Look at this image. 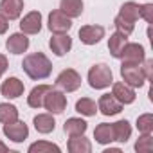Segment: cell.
Here are the masks:
<instances>
[{
    "label": "cell",
    "instance_id": "cell-1",
    "mask_svg": "<svg viewBox=\"0 0 153 153\" xmlns=\"http://www.w3.org/2000/svg\"><path fill=\"white\" fill-rule=\"evenodd\" d=\"M22 67H24L25 74L33 79H45L52 72V63L49 61V58L43 52H33V54L25 56Z\"/></svg>",
    "mask_w": 153,
    "mask_h": 153
},
{
    "label": "cell",
    "instance_id": "cell-2",
    "mask_svg": "<svg viewBox=\"0 0 153 153\" xmlns=\"http://www.w3.org/2000/svg\"><path fill=\"white\" fill-rule=\"evenodd\" d=\"M88 83L92 88L96 90H101V88H106L114 83V74L110 70L108 65L105 63H99V65H94L90 70H88Z\"/></svg>",
    "mask_w": 153,
    "mask_h": 153
},
{
    "label": "cell",
    "instance_id": "cell-3",
    "mask_svg": "<svg viewBox=\"0 0 153 153\" xmlns=\"http://www.w3.org/2000/svg\"><path fill=\"white\" fill-rule=\"evenodd\" d=\"M121 76L130 87H142L146 81V76L142 72L140 63H123L121 65Z\"/></svg>",
    "mask_w": 153,
    "mask_h": 153
},
{
    "label": "cell",
    "instance_id": "cell-4",
    "mask_svg": "<svg viewBox=\"0 0 153 153\" xmlns=\"http://www.w3.org/2000/svg\"><path fill=\"white\" fill-rule=\"evenodd\" d=\"M56 85L65 92H74V90H78L81 87V76L72 68H67L58 76Z\"/></svg>",
    "mask_w": 153,
    "mask_h": 153
},
{
    "label": "cell",
    "instance_id": "cell-5",
    "mask_svg": "<svg viewBox=\"0 0 153 153\" xmlns=\"http://www.w3.org/2000/svg\"><path fill=\"white\" fill-rule=\"evenodd\" d=\"M43 106L51 112V114H61L67 108V97L58 92V90H49L43 97Z\"/></svg>",
    "mask_w": 153,
    "mask_h": 153
},
{
    "label": "cell",
    "instance_id": "cell-6",
    "mask_svg": "<svg viewBox=\"0 0 153 153\" xmlns=\"http://www.w3.org/2000/svg\"><path fill=\"white\" fill-rule=\"evenodd\" d=\"M70 27H72L70 18H68L65 13H61L59 9H56V11H52V13L49 15V29H51L52 33L63 34V33H67Z\"/></svg>",
    "mask_w": 153,
    "mask_h": 153
},
{
    "label": "cell",
    "instance_id": "cell-7",
    "mask_svg": "<svg viewBox=\"0 0 153 153\" xmlns=\"http://www.w3.org/2000/svg\"><path fill=\"white\" fill-rule=\"evenodd\" d=\"M119 58H123V63H142L144 61V47L139 43H124Z\"/></svg>",
    "mask_w": 153,
    "mask_h": 153
},
{
    "label": "cell",
    "instance_id": "cell-8",
    "mask_svg": "<svg viewBox=\"0 0 153 153\" xmlns=\"http://www.w3.org/2000/svg\"><path fill=\"white\" fill-rule=\"evenodd\" d=\"M4 133H6V137H9V139L15 140V142H22V140L27 139L29 128H27V124H24V123H20V121L16 119V121H13V123H6V124H4Z\"/></svg>",
    "mask_w": 153,
    "mask_h": 153
},
{
    "label": "cell",
    "instance_id": "cell-9",
    "mask_svg": "<svg viewBox=\"0 0 153 153\" xmlns=\"http://www.w3.org/2000/svg\"><path fill=\"white\" fill-rule=\"evenodd\" d=\"M105 36V27L101 25H85L79 29V40L85 45H94Z\"/></svg>",
    "mask_w": 153,
    "mask_h": 153
},
{
    "label": "cell",
    "instance_id": "cell-10",
    "mask_svg": "<svg viewBox=\"0 0 153 153\" xmlns=\"http://www.w3.org/2000/svg\"><path fill=\"white\" fill-rule=\"evenodd\" d=\"M20 29L24 34H36L42 29V15L38 11H31L29 15L24 16V20L20 22Z\"/></svg>",
    "mask_w": 153,
    "mask_h": 153
},
{
    "label": "cell",
    "instance_id": "cell-11",
    "mask_svg": "<svg viewBox=\"0 0 153 153\" xmlns=\"http://www.w3.org/2000/svg\"><path fill=\"white\" fill-rule=\"evenodd\" d=\"M49 47H51V51H52L56 56H65V54L70 51V47H72V40H70V36L65 34V33H63V34H56V36L51 38Z\"/></svg>",
    "mask_w": 153,
    "mask_h": 153
},
{
    "label": "cell",
    "instance_id": "cell-12",
    "mask_svg": "<svg viewBox=\"0 0 153 153\" xmlns=\"http://www.w3.org/2000/svg\"><path fill=\"white\" fill-rule=\"evenodd\" d=\"M0 92H2L4 97L7 99H15V97H20L24 94V83L18 79V78H9L2 83L0 87Z\"/></svg>",
    "mask_w": 153,
    "mask_h": 153
},
{
    "label": "cell",
    "instance_id": "cell-13",
    "mask_svg": "<svg viewBox=\"0 0 153 153\" xmlns=\"http://www.w3.org/2000/svg\"><path fill=\"white\" fill-rule=\"evenodd\" d=\"M6 47L11 54H22L27 51L29 47V38L24 34V33H16V34H11L6 42Z\"/></svg>",
    "mask_w": 153,
    "mask_h": 153
},
{
    "label": "cell",
    "instance_id": "cell-14",
    "mask_svg": "<svg viewBox=\"0 0 153 153\" xmlns=\"http://www.w3.org/2000/svg\"><path fill=\"white\" fill-rule=\"evenodd\" d=\"M24 9V0H2L0 2V11L7 20H16Z\"/></svg>",
    "mask_w": 153,
    "mask_h": 153
},
{
    "label": "cell",
    "instance_id": "cell-15",
    "mask_svg": "<svg viewBox=\"0 0 153 153\" xmlns=\"http://www.w3.org/2000/svg\"><path fill=\"white\" fill-rule=\"evenodd\" d=\"M112 96L121 103V105H130L135 101V92L131 87H128L126 83H114V92Z\"/></svg>",
    "mask_w": 153,
    "mask_h": 153
},
{
    "label": "cell",
    "instance_id": "cell-16",
    "mask_svg": "<svg viewBox=\"0 0 153 153\" xmlns=\"http://www.w3.org/2000/svg\"><path fill=\"white\" fill-rule=\"evenodd\" d=\"M97 108L101 110V114H103V115H115V114H119V112H121L123 105H121L114 96L105 94V96H101Z\"/></svg>",
    "mask_w": 153,
    "mask_h": 153
},
{
    "label": "cell",
    "instance_id": "cell-17",
    "mask_svg": "<svg viewBox=\"0 0 153 153\" xmlns=\"http://www.w3.org/2000/svg\"><path fill=\"white\" fill-rule=\"evenodd\" d=\"M59 11L65 13L68 18H76L83 13V0H61Z\"/></svg>",
    "mask_w": 153,
    "mask_h": 153
},
{
    "label": "cell",
    "instance_id": "cell-18",
    "mask_svg": "<svg viewBox=\"0 0 153 153\" xmlns=\"http://www.w3.org/2000/svg\"><path fill=\"white\" fill-rule=\"evenodd\" d=\"M51 88H52V87H49V85H38V87H34V88L31 90L29 97H27L29 106H31V108H40V106H43V97H45V94H47Z\"/></svg>",
    "mask_w": 153,
    "mask_h": 153
},
{
    "label": "cell",
    "instance_id": "cell-19",
    "mask_svg": "<svg viewBox=\"0 0 153 153\" xmlns=\"http://www.w3.org/2000/svg\"><path fill=\"white\" fill-rule=\"evenodd\" d=\"M63 130H65V133L68 137H78V135H83L87 131V123L83 119H78V117H70L65 123Z\"/></svg>",
    "mask_w": 153,
    "mask_h": 153
},
{
    "label": "cell",
    "instance_id": "cell-20",
    "mask_svg": "<svg viewBox=\"0 0 153 153\" xmlns=\"http://www.w3.org/2000/svg\"><path fill=\"white\" fill-rule=\"evenodd\" d=\"M94 137H96V140H97L99 144H108V142L115 140L114 126H112V124H106V123L99 124V126L94 130Z\"/></svg>",
    "mask_w": 153,
    "mask_h": 153
},
{
    "label": "cell",
    "instance_id": "cell-21",
    "mask_svg": "<svg viewBox=\"0 0 153 153\" xmlns=\"http://www.w3.org/2000/svg\"><path fill=\"white\" fill-rule=\"evenodd\" d=\"M68 151L70 153H90L92 151V144L83 135H78V137H72L68 140Z\"/></svg>",
    "mask_w": 153,
    "mask_h": 153
},
{
    "label": "cell",
    "instance_id": "cell-22",
    "mask_svg": "<svg viewBox=\"0 0 153 153\" xmlns=\"http://www.w3.org/2000/svg\"><path fill=\"white\" fill-rule=\"evenodd\" d=\"M56 126V121L52 119L51 114H40L34 117V128L40 131V133H51Z\"/></svg>",
    "mask_w": 153,
    "mask_h": 153
},
{
    "label": "cell",
    "instance_id": "cell-23",
    "mask_svg": "<svg viewBox=\"0 0 153 153\" xmlns=\"http://www.w3.org/2000/svg\"><path fill=\"white\" fill-rule=\"evenodd\" d=\"M139 9H140V6H137L133 2H126L119 11V18L128 24H135V20L139 18Z\"/></svg>",
    "mask_w": 153,
    "mask_h": 153
},
{
    "label": "cell",
    "instance_id": "cell-24",
    "mask_svg": "<svg viewBox=\"0 0 153 153\" xmlns=\"http://www.w3.org/2000/svg\"><path fill=\"white\" fill-rule=\"evenodd\" d=\"M124 43H126V34H123V33L117 31V33H114V34L110 36L108 49H110V52H112L114 58H119V56H121V51H123Z\"/></svg>",
    "mask_w": 153,
    "mask_h": 153
},
{
    "label": "cell",
    "instance_id": "cell-25",
    "mask_svg": "<svg viewBox=\"0 0 153 153\" xmlns=\"http://www.w3.org/2000/svg\"><path fill=\"white\" fill-rule=\"evenodd\" d=\"M114 126V135H115V140L119 142H126L131 135V128H130V123L128 121H117L112 124Z\"/></svg>",
    "mask_w": 153,
    "mask_h": 153
},
{
    "label": "cell",
    "instance_id": "cell-26",
    "mask_svg": "<svg viewBox=\"0 0 153 153\" xmlns=\"http://www.w3.org/2000/svg\"><path fill=\"white\" fill-rule=\"evenodd\" d=\"M18 119V110L16 106L9 105V103H0V123H13Z\"/></svg>",
    "mask_w": 153,
    "mask_h": 153
},
{
    "label": "cell",
    "instance_id": "cell-27",
    "mask_svg": "<svg viewBox=\"0 0 153 153\" xmlns=\"http://www.w3.org/2000/svg\"><path fill=\"white\" fill-rule=\"evenodd\" d=\"M76 112H79L81 115H96V112H97V106H96V103L92 101V99H88V97H83V99H79L78 103H76Z\"/></svg>",
    "mask_w": 153,
    "mask_h": 153
},
{
    "label": "cell",
    "instance_id": "cell-28",
    "mask_svg": "<svg viewBox=\"0 0 153 153\" xmlns=\"http://www.w3.org/2000/svg\"><path fill=\"white\" fill-rule=\"evenodd\" d=\"M29 151H31V153H45V151H49V153H52V151H54V153H59V148H58L56 144H52V142L40 140V142L31 144Z\"/></svg>",
    "mask_w": 153,
    "mask_h": 153
},
{
    "label": "cell",
    "instance_id": "cell-29",
    "mask_svg": "<svg viewBox=\"0 0 153 153\" xmlns=\"http://www.w3.org/2000/svg\"><path fill=\"white\" fill-rule=\"evenodd\" d=\"M137 128L140 133H151L153 131V115L151 114H144L137 119Z\"/></svg>",
    "mask_w": 153,
    "mask_h": 153
},
{
    "label": "cell",
    "instance_id": "cell-30",
    "mask_svg": "<svg viewBox=\"0 0 153 153\" xmlns=\"http://www.w3.org/2000/svg\"><path fill=\"white\" fill-rule=\"evenodd\" d=\"M135 149L139 153H149L153 149V139L149 137V133H142V137L135 142Z\"/></svg>",
    "mask_w": 153,
    "mask_h": 153
},
{
    "label": "cell",
    "instance_id": "cell-31",
    "mask_svg": "<svg viewBox=\"0 0 153 153\" xmlns=\"http://www.w3.org/2000/svg\"><path fill=\"white\" fill-rule=\"evenodd\" d=\"M114 24H115V27H117V31L119 33H123V34H131V31H133V24H128V22H124V20H121L119 16L114 20Z\"/></svg>",
    "mask_w": 153,
    "mask_h": 153
},
{
    "label": "cell",
    "instance_id": "cell-32",
    "mask_svg": "<svg viewBox=\"0 0 153 153\" xmlns=\"http://www.w3.org/2000/svg\"><path fill=\"white\" fill-rule=\"evenodd\" d=\"M139 16H142L148 24H151V22H153V6H151V4L140 6V9H139Z\"/></svg>",
    "mask_w": 153,
    "mask_h": 153
},
{
    "label": "cell",
    "instance_id": "cell-33",
    "mask_svg": "<svg viewBox=\"0 0 153 153\" xmlns=\"http://www.w3.org/2000/svg\"><path fill=\"white\" fill-rule=\"evenodd\" d=\"M151 68H153V59H146L144 65H142V72H144V76H146V79H151V78H153Z\"/></svg>",
    "mask_w": 153,
    "mask_h": 153
},
{
    "label": "cell",
    "instance_id": "cell-34",
    "mask_svg": "<svg viewBox=\"0 0 153 153\" xmlns=\"http://www.w3.org/2000/svg\"><path fill=\"white\" fill-rule=\"evenodd\" d=\"M9 27V20L4 16V15H0V34H4Z\"/></svg>",
    "mask_w": 153,
    "mask_h": 153
},
{
    "label": "cell",
    "instance_id": "cell-35",
    "mask_svg": "<svg viewBox=\"0 0 153 153\" xmlns=\"http://www.w3.org/2000/svg\"><path fill=\"white\" fill-rule=\"evenodd\" d=\"M6 70H7V58L4 54H0V78L4 76Z\"/></svg>",
    "mask_w": 153,
    "mask_h": 153
},
{
    "label": "cell",
    "instance_id": "cell-36",
    "mask_svg": "<svg viewBox=\"0 0 153 153\" xmlns=\"http://www.w3.org/2000/svg\"><path fill=\"white\" fill-rule=\"evenodd\" d=\"M6 151H7V146L4 142H0V153H6Z\"/></svg>",
    "mask_w": 153,
    "mask_h": 153
}]
</instances>
